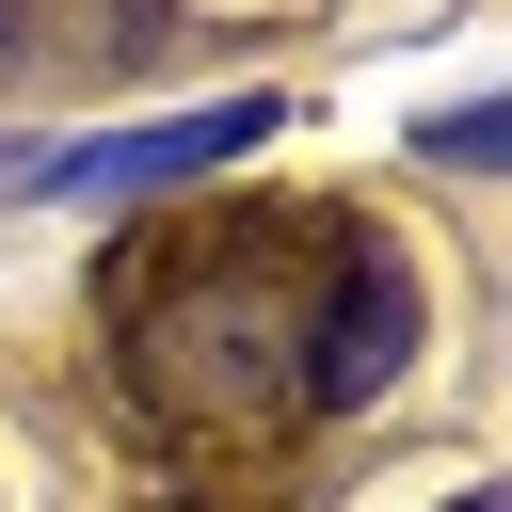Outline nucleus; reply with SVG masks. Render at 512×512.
<instances>
[{"instance_id": "20e7f679", "label": "nucleus", "mask_w": 512, "mask_h": 512, "mask_svg": "<svg viewBox=\"0 0 512 512\" xmlns=\"http://www.w3.org/2000/svg\"><path fill=\"white\" fill-rule=\"evenodd\" d=\"M448 512H496V496H448Z\"/></svg>"}, {"instance_id": "f257e3e1", "label": "nucleus", "mask_w": 512, "mask_h": 512, "mask_svg": "<svg viewBox=\"0 0 512 512\" xmlns=\"http://www.w3.org/2000/svg\"><path fill=\"white\" fill-rule=\"evenodd\" d=\"M320 288H336V224H192L160 240V272H128V352H144L128 384L192 416H304Z\"/></svg>"}, {"instance_id": "f03ea898", "label": "nucleus", "mask_w": 512, "mask_h": 512, "mask_svg": "<svg viewBox=\"0 0 512 512\" xmlns=\"http://www.w3.org/2000/svg\"><path fill=\"white\" fill-rule=\"evenodd\" d=\"M416 368V272L384 256V240H352L336 224V288H320V368H304V416H352V400H384Z\"/></svg>"}, {"instance_id": "7ed1b4c3", "label": "nucleus", "mask_w": 512, "mask_h": 512, "mask_svg": "<svg viewBox=\"0 0 512 512\" xmlns=\"http://www.w3.org/2000/svg\"><path fill=\"white\" fill-rule=\"evenodd\" d=\"M272 112H288V96H208V112H160V128H112V144L48 160V192H176V176H208V160L272 144Z\"/></svg>"}]
</instances>
